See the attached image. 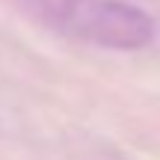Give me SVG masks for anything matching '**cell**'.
Returning <instances> with one entry per match:
<instances>
[{
    "label": "cell",
    "mask_w": 160,
    "mask_h": 160,
    "mask_svg": "<svg viewBox=\"0 0 160 160\" xmlns=\"http://www.w3.org/2000/svg\"><path fill=\"white\" fill-rule=\"evenodd\" d=\"M27 9L65 36L113 51H139L154 42V18L128 0H27Z\"/></svg>",
    "instance_id": "obj_1"
}]
</instances>
